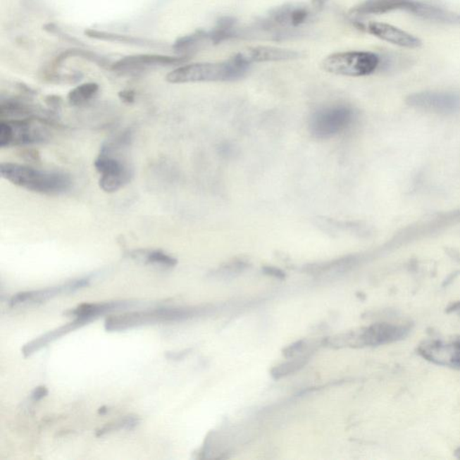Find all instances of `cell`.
<instances>
[{"instance_id": "1", "label": "cell", "mask_w": 460, "mask_h": 460, "mask_svg": "<svg viewBox=\"0 0 460 460\" xmlns=\"http://www.w3.org/2000/svg\"><path fill=\"white\" fill-rule=\"evenodd\" d=\"M0 174L16 187L42 194H63L73 187V179L66 173L40 170L15 163H2Z\"/></svg>"}, {"instance_id": "2", "label": "cell", "mask_w": 460, "mask_h": 460, "mask_svg": "<svg viewBox=\"0 0 460 460\" xmlns=\"http://www.w3.org/2000/svg\"><path fill=\"white\" fill-rule=\"evenodd\" d=\"M249 67L234 56L226 63L182 65L168 73L166 80L172 84L236 80L244 76Z\"/></svg>"}, {"instance_id": "3", "label": "cell", "mask_w": 460, "mask_h": 460, "mask_svg": "<svg viewBox=\"0 0 460 460\" xmlns=\"http://www.w3.org/2000/svg\"><path fill=\"white\" fill-rule=\"evenodd\" d=\"M205 311L206 309L201 308H161L130 312L109 316L104 322V328L108 332H118L147 325L182 322L197 318Z\"/></svg>"}, {"instance_id": "4", "label": "cell", "mask_w": 460, "mask_h": 460, "mask_svg": "<svg viewBox=\"0 0 460 460\" xmlns=\"http://www.w3.org/2000/svg\"><path fill=\"white\" fill-rule=\"evenodd\" d=\"M46 123L39 119L3 120L0 123V148L41 144L48 142Z\"/></svg>"}, {"instance_id": "5", "label": "cell", "mask_w": 460, "mask_h": 460, "mask_svg": "<svg viewBox=\"0 0 460 460\" xmlns=\"http://www.w3.org/2000/svg\"><path fill=\"white\" fill-rule=\"evenodd\" d=\"M380 64L377 54L368 51H347L329 55L322 66L329 73L348 77H362L373 74Z\"/></svg>"}, {"instance_id": "6", "label": "cell", "mask_w": 460, "mask_h": 460, "mask_svg": "<svg viewBox=\"0 0 460 460\" xmlns=\"http://www.w3.org/2000/svg\"><path fill=\"white\" fill-rule=\"evenodd\" d=\"M411 330V324L376 323L349 335L347 340L356 347H380L403 340L409 336Z\"/></svg>"}, {"instance_id": "7", "label": "cell", "mask_w": 460, "mask_h": 460, "mask_svg": "<svg viewBox=\"0 0 460 460\" xmlns=\"http://www.w3.org/2000/svg\"><path fill=\"white\" fill-rule=\"evenodd\" d=\"M354 113L345 106L328 107L314 113L309 123L316 139L332 138L347 130L354 122Z\"/></svg>"}, {"instance_id": "8", "label": "cell", "mask_w": 460, "mask_h": 460, "mask_svg": "<svg viewBox=\"0 0 460 460\" xmlns=\"http://www.w3.org/2000/svg\"><path fill=\"white\" fill-rule=\"evenodd\" d=\"M101 175L99 187L104 192L113 194L130 184L133 178L130 166L113 154L101 153L94 162Z\"/></svg>"}, {"instance_id": "9", "label": "cell", "mask_w": 460, "mask_h": 460, "mask_svg": "<svg viewBox=\"0 0 460 460\" xmlns=\"http://www.w3.org/2000/svg\"><path fill=\"white\" fill-rule=\"evenodd\" d=\"M417 352L433 364L460 370V337L446 341L429 339L421 342Z\"/></svg>"}, {"instance_id": "10", "label": "cell", "mask_w": 460, "mask_h": 460, "mask_svg": "<svg viewBox=\"0 0 460 460\" xmlns=\"http://www.w3.org/2000/svg\"><path fill=\"white\" fill-rule=\"evenodd\" d=\"M91 277H84L76 280H70L63 285L51 287L44 290H31V292H19L12 297L9 305L15 306L23 304H35L42 303L55 298L61 294H66L83 289L90 285Z\"/></svg>"}, {"instance_id": "11", "label": "cell", "mask_w": 460, "mask_h": 460, "mask_svg": "<svg viewBox=\"0 0 460 460\" xmlns=\"http://www.w3.org/2000/svg\"><path fill=\"white\" fill-rule=\"evenodd\" d=\"M187 61L185 57H172L158 54H138L120 58L112 65L116 73H140L147 68L154 67L175 66Z\"/></svg>"}, {"instance_id": "12", "label": "cell", "mask_w": 460, "mask_h": 460, "mask_svg": "<svg viewBox=\"0 0 460 460\" xmlns=\"http://www.w3.org/2000/svg\"><path fill=\"white\" fill-rule=\"evenodd\" d=\"M410 103L435 113H452L460 106V97L453 93L425 92L410 97Z\"/></svg>"}, {"instance_id": "13", "label": "cell", "mask_w": 460, "mask_h": 460, "mask_svg": "<svg viewBox=\"0 0 460 460\" xmlns=\"http://www.w3.org/2000/svg\"><path fill=\"white\" fill-rule=\"evenodd\" d=\"M397 9H406L418 14H430L428 8L414 0H367L355 8V11L363 15H380Z\"/></svg>"}, {"instance_id": "14", "label": "cell", "mask_w": 460, "mask_h": 460, "mask_svg": "<svg viewBox=\"0 0 460 460\" xmlns=\"http://www.w3.org/2000/svg\"><path fill=\"white\" fill-rule=\"evenodd\" d=\"M368 30L374 37L390 42V44L398 45V46L416 48L419 47L421 44L418 38L399 28L394 27L393 25L385 24V23H371L368 26Z\"/></svg>"}, {"instance_id": "15", "label": "cell", "mask_w": 460, "mask_h": 460, "mask_svg": "<svg viewBox=\"0 0 460 460\" xmlns=\"http://www.w3.org/2000/svg\"><path fill=\"white\" fill-rule=\"evenodd\" d=\"M133 306H135V303L132 302L84 303V304L77 306L76 309H70L65 314L83 319L89 323L107 313L125 311V309L132 308Z\"/></svg>"}, {"instance_id": "16", "label": "cell", "mask_w": 460, "mask_h": 460, "mask_svg": "<svg viewBox=\"0 0 460 460\" xmlns=\"http://www.w3.org/2000/svg\"><path fill=\"white\" fill-rule=\"evenodd\" d=\"M297 51L286 49L260 46L247 49L235 55L244 63H266V61H280L293 60L299 56Z\"/></svg>"}, {"instance_id": "17", "label": "cell", "mask_w": 460, "mask_h": 460, "mask_svg": "<svg viewBox=\"0 0 460 460\" xmlns=\"http://www.w3.org/2000/svg\"><path fill=\"white\" fill-rule=\"evenodd\" d=\"M87 321H83V319L76 318L74 321L68 323L67 325L60 326V328L48 332L46 334L40 336V337L29 342L28 344H26L25 347L22 348V354H24L25 357L31 356V355L34 354L35 352L40 351L41 349L47 347V345L51 344L52 342L56 341L57 339L63 337V336L68 335V332L76 330L77 328H82V326L87 325Z\"/></svg>"}, {"instance_id": "18", "label": "cell", "mask_w": 460, "mask_h": 460, "mask_svg": "<svg viewBox=\"0 0 460 460\" xmlns=\"http://www.w3.org/2000/svg\"><path fill=\"white\" fill-rule=\"evenodd\" d=\"M132 259L143 261L152 266H158L171 268L178 264V259L162 250H135L130 253Z\"/></svg>"}, {"instance_id": "19", "label": "cell", "mask_w": 460, "mask_h": 460, "mask_svg": "<svg viewBox=\"0 0 460 460\" xmlns=\"http://www.w3.org/2000/svg\"><path fill=\"white\" fill-rule=\"evenodd\" d=\"M99 86L97 83L89 82L80 85L68 93V103L73 106H83L92 100L99 93Z\"/></svg>"}, {"instance_id": "20", "label": "cell", "mask_w": 460, "mask_h": 460, "mask_svg": "<svg viewBox=\"0 0 460 460\" xmlns=\"http://www.w3.org/2000/svg\"><path fill=\"white\" fill-rule=\"evenodd\" d=\"M85 34L88 37L97 39V40L123 42V44L139 45V46H152V45H155V44H151V42L144 40V39L126 37V35L112 34V32L87 30Z\"/></svg>"}, {"instance_id": "21", "label": "cell", "mask_w": 460, "mask_h": 460, "mask_svg": "<svg viewBox=\"0 0 460 460\" xmlns=\"http://www.w3.org/2000/svg\"><path fill=\"white\" fill-rule=\"evenodd\" d=\"M132 130L127 129L123 130V132L119 133L118 135L114 137L113 139L107 140L101 147V153H106V154H114L130 146L132 140Z\"/></svg>"}, {"instance_id": "22", "label": "cell", "mask_w": 460, "mask_h": 460, "mask_svg": "<svg viewBox=\"0 0 460 460\" xmlns=\"http://www.w3.org/2000/svg\"><path fill=\"white\" fill-rule=\"evenodd\" d=\"M139 422L140 421L138 416H125L123 417V418L116 421V422H114L113 423H107L106 426L103 427V428H101L99 430H97V436L102 437L104 435H107V433L114 432V430H130L135 429V427L138 426Z\"/></svg>"}, {"instance_id": "23", "label": "cell", "mask_w": 460, "mask_h": 460, "mask_svg": "<svg viewBox=\"0 0 460 460\" xmlns=\"http://www.w3.org/2000/svg\"><path fill=\"white\" fill-rule=\"evenodd\" d=\"M306 361H308V358L305 357L285 362V363L280 364L279 366L273 368L272 371V376L275 378V380H279V378L285 377L287 375L294 373L297 371H299L300 368H303V366H305Z\"/></svg>"}, {"instance_id": "24", "label": "cell", "mask_w": 460, "mask_h": 460, "mask_svg": "<svg viewBox=\"0 0 460 460\" xmlns=\"http://www.w3.org/2000/svg\"><path fill=\"white\" fill-rule=\"evenodd\" d=\"M207 35L204 32H197L194 35H187V37H184L179 38L178 41L175 42L174 49L176 51H185L189 50L192 46H194L197 42L202 40L206 37Z\"/></svg>"}, {"instance_id": "25", "label": "cell", "mask_w": 460, "mask_h": 460, "mask_svg": "<svg viewBox=\"0 0 460 460\" xmlns=\"http://www.w3.org/2000/svg\"><path fill=\"white\" fill-rule=\"evenodd\" d=\"M305 345V342L303 341L297 342L295 344H292V345H290L289 347H287L285 350L283 351V354H285L287 358L295 356V355L303 351Z\"/></svg>"}, {"instance_id": "26", "label": "cell", "mask_w": 460, "mask_h": 460, "mask_svg": "<svg viewBox=\"0 0 460 460\" xmlns=\"http://www.w3.org/2000/svg\"><path fill=\"white\" fill-rule=\"evenodd\" d=\"M48 394L49 391L46 387L39 386L35 387L34 391H32L31 394V399L35 401V402H37V401L42 400V398L46 397Z\"/></svg>"}, {"instance_id": "27", "label": "cell", "mask_w": 460, "mask_h": 460, "mask_svg": "<svg viewBox=\"0 0 460 460\" xmlns=\"http://www.w3.org/2000/svg\"><path fill=\"white\" fill-rule=\"evenodd\" d=\"M45 102H46L48 106L50 107L51 111H54L55 113H58V111L61 110V103H63V100H61L60 97L50 96L47 97L46 100H45Z\"/></svg>"}, {"instance_id": "28", "label": "cell", "mask_w": 460, "mask_h": 460, "mask_svg": "<svg viewBox=\"0 0 460 460\" xmlns=\"http://www.w3.org/2000/svg\"><path fill=\"white\" fill-rule=\"evenodd\" d=\"M120 99L123 103L132 104L135 102V92L132 90H123L119 93Z\"/></svg>"}, {"instance_id": "29", "label": "cell", "mask_w": 460, "mask_h": 460, "mask_svg": "<svg viewBox=\"0 0 460 460\" xmlns=\"http://www.w3.org/2000/svg\"><path fill=\"white\" fill-rule=\"evenodd\" d=\"M22 156L26 161L37 162L40 161V155L35 149H25L22 152Z\"/></svg>"}, {"instance_id": "30", "label": "cell", "mask_w": 460, "mask_h": 460, "mask_svg": "<svg viewBox=\"0 0 460 460\" xmlns=\"http://www.w3.org/2000/svg\"><path fill=\"white\" fill-rule=\"evenodd\" d=\"M189 354V350H185L182 352H166L165 356L166 359H168V360L171 361H179L182 360V358H185L187 356V355Z\"/></svg>"}, {"instance_id": "31", "label": "cell", "mask_w": 460, "mask_h": 460, "mask_svg": "<svg viewBox=\"0 0 460 460\" xmlns=\"http://www.w3.org/2000/svg\"><path fill=\"white\" fill-rule=\"evenodd\" d=\"M263 272L278 279H283L285 277V273L282 270L274 268V267H266L263 268Z\"/></svg>"}, {"instance_id": "32", "label": "cell", "mask_w": 460, "mask_h": 460, "mask_svg": "<svg viewBox=\"0 0 460 460\" xmlns=\"http://www.w3.org/2000/svg\"><path fill=\"white\" fill-rule=\"evenodd\" d=\"M446 311L448 313H453L460 316V302H455L450 303L447 308Z\"/></svg>"}, {"instance_id": "33", "label": "cell", "mask_w": 460, "mask_h": 460, "mask_svg": "<svg viewBox=\"0 0 460 460\" xmlns=\"http://www.w3.org/2000/svg\"><path fill=\"white\" fill-rule=\"evenodd\" d=\"M99 414H101V416H103V414H106L108 413V409H107L106 406H102L99 410Z\"/></svg>"}, {"instance_id": "34", "label": "cell", "mask_w": 460, "mask_h": 460, "mask_svg": "<svg viewBox=\"0 0 460 460\" xmlns=\"http://www.w3.org/2000/svg\"><path fill=\"white\" fill-rule=\"evenodd\" d=\"M455 456L456 459H460V447L458 449L456 450L455 452Z\"/></svg>"}]
</instances>
